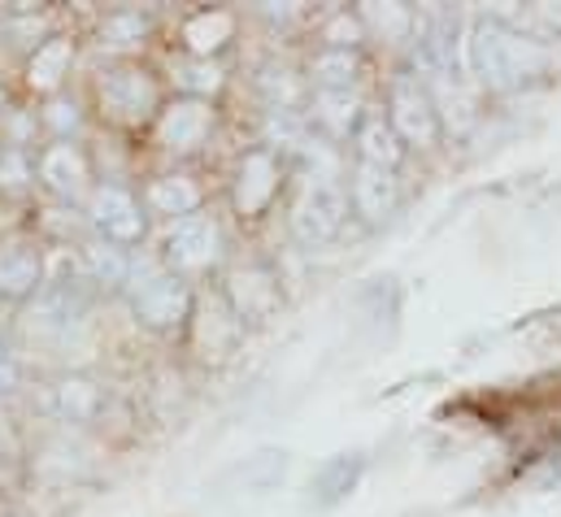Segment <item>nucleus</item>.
<instances>
[{
    "instance_id": "f257e3e1",
    "label": "nucleus",
    "mask_w": 561,
    "mask_h": 517,
    "mask_svg": "<svg viewBox=\"0 0 561 517\" xmlns=\"http://www.w3.org/2000/svg\"><path fill=\"white\" fill-rule=\"evenodd\" d=\"M545 61H549L545 44L505 22H479L466 39V66L492 92H514L531 83L545 70Z\"/></svg>"
},
{
    "instance_id": "f03ea898",
    "label": "nucleus",
    "mask_w": 561,
    "mask_h": 517,
    "mask_svg": "<svg viewBox=\"0 0 561 517\" xmlns=\"http://www.w3.org/2000/svg\"><path fill=\"white\" fill-rule=\"evenodd\" d=\"M344 214H348V200H344L340 183H335L331 174H313V179L305 183L296 209H291V231L300 235V244L318 249V244H327V240L340 235Z\"/></svg>"
},
{
    "instance_id": "7ed1b4c3",
    "label": "nucleus",
    "mask_w": 561,
    "mask_h": 517,
    "mask_svg": "<svg viewBox=\"0 0 561 517\" xmlns=\"http://www.w3.org/2000/svg\"><path fill=\"white\" fill-rule=\"evenodd\" d=\"M388 127L401 135V143H419L431 148L435 135H439V114H435V101H431V88L422 83L419 74H401L392 83V114H388Z\"/></svg>"
},
{
    "instance_id": "20e7f679",
    "label": "nucleus",
    "mask_w": 561,
    "mask_h": 517,
    "mask_svg": "<svg viewBox=\"0 0 561 517\" xmlns=\"http://www.w3.org/2000/svg\"><path fill=\"white\" fill-rule=\"evenodd\" d=\"M131 305L148 326H174L187 318V287L170 269H144L131 283Z\"/></svg>"
},
{
    "instance_id": "39448f33",
    "label": "nucleus",
    "mask_w": 561,
    "mask_h": 517,
    "mask_svg": "<svg viewBox=\"0 0 561 517\" xmlns=\"http://www.w3.org/2000/svg\"><path fill=\"white\" fill-rule=\"evenodd\" d=\"M218 257V227L205 214H187L165 231V261L174 269H205Z\"/></svg>"
},
{
    "instance_id": "423d86ee",
    "label": "nucleus",
    "mask_w": 561,
    "mask_h": 517,
    "mask_svg": "<svg viewBox=\"0 0 561 517\" xmlns=\"http://www.w3.org/2000/svg\"><path fill=\"white\" fill-rule=\"evenodd\" d=\"M92 222H96L101 235L114 240V244H136L144 235L140 205H136V196L123 192V187H96V196H92Z\"/></svg>"
},
{
    "instance_id": "0eeeda50",
    "label": "nucleus",
    "mask_w": 561,
    "mask_h": 517,
    "mask_svg": "<svg viewBox=\"0 0 561 517\" xmlns=\"http://www.w3.org/2000/svg\"><path fill=\"white\" fill-rule=\"evenodd\" d=\"M279 192V161L271 148H253L240 161V179H236V205L240 214H262Z\"/></svg>"
},
{
    "instance_id": "6e6552de",
    "label": "nucleus",
    "mask_w": 561,
    "mask_h": 517,
    "mask_svg": "<svg viewBox=\"0 0 561 517\" xmlns=\"http://www.w3.org/2000/svg\"><path fill=\"white\" fill-rule=\"evenodd\" d=\"M101 101H105V110H110L114 118L136 123V118H144V114L157 105V88H152V79H148L144 70H114V74L101 83Z\"/></svg>"
},
{
    "instance_id": "1a4fd4ad",
    "label": "nucleus",
    "mask_w": 561,
    "mask_h": 517,
    "mask_svg": "<svg viewBox=\"0 0 561 517\" xmlns=\"http://www.w3.org/2000/svg\"><path fill=\"white\" fill-rule=\"evenodd\" d=\"M214 127V114L205 101H174L165 114H161V143L174 148V152H192L205 143V135Z\"/></svg>"
},
{
    "instance_id": "9d476101",
    "label": "nucleus",
    "mask_w": 561,
    "mask_h": 517,
    "mask_svg": "<svg viewBox=\"0 0 561 517\" xmlns=\"http://www.w3.org/2000/svg\"><path fill=\"white\" fill-rule=\"evenodd\" d=\"M353 205H357V214L366 222H383L392 214V205H397V179H392V170L362 161L357 174H353Z\"/></svg>"
},
{
    "instance_id": "9b49d317",
    "label": "nucleus",
    "mask_w": 561,
    "mask_h": 517,
    "mask_svg": "<svg viewBox=\"0 0 561 517\" xmlns=\"http://www.w3.org/2000/svg\"><path fill=\"white\" fill-rule=\"evenodd\" d=\"M275 305H279V287H275V278L266 269H240V274H231V309H236L240 322L244 318L257 322Z\"/></svg>"
},
{
    "instance_id": "f8f14e48",
    "label": "nucleus",
    "mask_w": 561,
    "mask_h": 517,
    "mask_svg": "<svg viewBox=\"0 0 561 517\" xmlns=\"http://www.w3.org/2000/svg\"><path fill=\"white\" fill-rule=\"evenodd\" d=\"M39 179L61 192V196H79L83 183H88V165H83V152L75 143H53L44 157H39Z\"/></svg>"
},
{
    "instance_id": "ddd939ff",
    "label": "nucleus",
    "mask_w": 561,
    "mask_h": 517,
    "mask_svg": "<svg viewBox=\"0 0 561 517\" xmlns=\"http://www.w3.org/2000/svg\"><path fill=\"white\" fill-rule=\"evenodd\" d=\"M196 340H201L205 357H209V353H214V357L231 353L236 340H240V318H236V309H231L227 300H209V305H205V318H201V326H196Z\"/></svg>"
},
{
    "instance_id": "4468645a",
    "label": "nucleus",
    "mask_w": 561,
    "mask_h": 517,
    "mask_svg": "<svg viewBox=\"0 0 561 517\" xmlns=\"http://www.w3.org/2000/svg\"><path fill=\"white\" fill-rule=\"evenodd\" d=\"M39 287V253L26 244L0 249V296H26Z\"/></svg>"
},
{
    "instance_id": "2eb2a0df",
    "label": "nucleus",
    "mask_w": 561,
    "mask_h": 517,
    "mask_svg": "<svg viewBox=\"0 0 561 517\" xmlns=\"http://www.w3.org/2000/svg\"><path fill=\"white\" fill-rule=\"evenodd\" d=\"M148 205H152V214H165V218L179 222L201 205V187L192 179H183V174H165V179H157L148 187Z\"/></svg>"
},
{
    "instance_id": "dca6fc26",
    "label": "nucleus",
    "mask_w": 561,
    "mask_h": 517,
    "mask_svg": "<svg viewBox=\"0 0 561 517\" xmlns=\"http://www.w3.org/2000/svg\"><path fill=\"white\" fill-rule=\"evenodd\" d=\"M357 148H362V161L366 165H383V170H392L397 161H401V135L388 127V118H366L362 127H357Z\"/></svg>"
},
{
    "instance_id": "f3484780",
    "label": "nucleus",
    "mask_w": 561,
    "mask_h": 517,
    "mask_svg": "<svg viewBox=\"0 0 561 517\" xmlns=\"http://www.w3.org/2000/svg\"><path fill=\"white\" fill-rule=\"evenodd\" d=\"M231 26H236V18H231L227 9H209V13H196V18L183 26V39L192 44V53L209 57L214 48H222V44L231 39Z\"/></svg>"
},
{
    "instance_id": "a211bd4d",
    "label": "nucleus",
    "mask_w": 561,
    "mask_h": 517,
    "mask_svg": "<svg viewBox=\"0 0 561 517\" xmlns=\"http://www.w3.org/2000/svg\"><path fill=\"white\" fill-rule=\"evenodd\" d=\"M70 57H75V48H70V39H48L44 48H35V57H31V88H57L61 83V74L70 70Z\"/></svg>"
},
{
    "instance_id": "6ab92c4d",
    "label": "nucleus",
    "mask_w": 561,
    "mask_h": 517,
    "mask_svg": "<svg viewBox=\"0 0 561 517\" xmlns=\"http://www.w3.org/2000/svg\"><path fill=\"white\" fill-rule=\"evenodd\" d=\"M96 404H101V391L92 388L88 379H66V383L57 388V409H61L70 422L92 417V413H96Z\"/></svg>"
},
{
    "instance_id": "aec40b11",
    "label": "nucleus",
    "mask_w": 561,
    "mask_h": 517,
    "mask_svg": "<svg viewBox=\"0 0 561 517\" xmlns=\"http://www.w3.org/2000/svg\"><path fill=\"white\" fill-rule=\"evenodd\" d=\"M353 70H357V61H353V53H344V48H327V53L313 61V74L322 79V92L348 88V83H353Z\"/></svg>"
},
{
    "instance_id": "412c9836",
    "label": "nucleus",
    "mask_w": 561,
    "mask_h": 517,
    "mask_svg": "<svg viewBox=\"0 0 561 517\" xmlns=\"http://www.w3.org/2000/svg\"><path fill=\"white\" fill-rule=\"evenodd\" d=\"M318 118H322L331 130H348L353 123H357V96H353L348 88H340V92H322V96H318Z\"/></svg>"
},
{
    "instance_id": "4be33fe9",
    "label": "nucleus",
    "mask_w": 561,
    "mask_h": 517,
    "mask_svg": "<svg viewBox=\"0 0 561 517\" xmlns=\"http://www.w3.org/2000/svg\"><path fill=\"white\" fill-rule=\"evenodd\" d=\"M88 265H92V274L105 278V283H123V278H127V261H123L118 249H105V244L88 249Z\"/></svg>"
},
{
    "instance_id": "5701e85b",
    "label": "nucleus",
    "mask_w": 561,
    "mask_h": 517,
    "mask_svg": "<svg viewBox=\"0 0 561 517\" xmlns=\"http://www.w3.org/2000/svg\"><path fill=\"white\" fill-rule=\"evenodd\" d=\"M366 22L370 26H379V31H388V35H405V26H410V9H401V4H370L366 9Z\"/></svg>"
},
{
    "instance_id": "b1692460",
    "label": "nucleus",
    "mask_w": 561,
    "mask_h": 517,
    "mask_svg": "<svg viewBox=\"0 0 561 517\" xmlns=\"http://www.w3.org/2000/svg\"><path fill=\"white\" fill-rule=\"evenodd\" d=\"M140 35H144V18H136V13L114 18V22L105 26V39H110V44H136Z\"/></svg>"
},
{
    "instance_id": "393cba45",
    "label": "nucleus",
    "mask_w": 561,
    "mask_h": 517,
    "mask_svg": "<svg viewBox=\"0 0 561 517\" xmlns=\"http://www.w3.org/2000/svg\"><path fill=\"white\" fill-rule=\"evenodd\" d=\"M26 174H31V170H26V157H22L18 148L0 152V183H4V187H22Z\"/></svg>"
},
{
    "instance_id": "a878e982",
    "label": "nucleus",
    "mask_w": 561,
    "mask_h": 517,
    "mask_svg": "<svg viewBox=\"0 0 561 517\" xmlns=\"http://www.w3.org/2000/svg\"><path fill=\"white\" fill-rule=\"evenodd\" d=\"M327 39H331V48H344V53H353V39H357V22L340 13V18L327 26Z\"/></svg>"
},
{
    "instance_id": "bb28decb",
    "label": "nucleus",
    "mask_w": 561,
    "mask_h": 517,
    "mask_svg": "<svg viewBox=\"0 0 561 517\" xmlns=\"http://www.w3.org/2000/svg\"><path fill=\"white\" fill-rule=\"evenodd\" d=\"M48 123H53L57 130H75L79 127V114H75V105L57 101V105H53V114H48Z\"/></svg>"
},
{
    "instance_id": "cd10ccee",
    "label": "nucleus",
    "mask_w": 561,
    "mask_h": 517,
    "mask_svg": "<svg viewBox=\"0 0 561 517\" xmlns=\"http://www.w3.org/2000/svg\"><path fill=\"white\" fill-rule=\"evenodd\" d=\"M192 83H196V88H209V92H214V88L222 83V79H218V66H209V61H201V66L192 70Z\"/></svg>"
},
{
    "instance_id": "c85d7f7f",
    "label": "nucleus",
    "mask_w": 561,
    "mask_h": 517,
    "mask_svg": "<svg viewBox=\"0 0 561 517\" xmlns=\"http://www.w3.org/2000/svg\"><path fill=\"white\" fill-rule=\"evenodd\" d=\"M0 110H4V92H0Z\"/></svg>"
}]
</instances>
